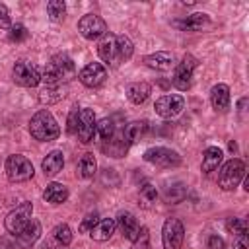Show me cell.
Masks as SVG:
<instances>
[{
  "mask_svg": "<svg viewBox=\"0 0 249 249\" xmlns=\"http://www.w3.org/2000/svg\"><path fill=\"white\" fill-rule=\"evenodd\" d=\"M146 130H148V123L146 121H132L123 128V136L126 138L128 144H134L146 134Z\"/></svg>",
  "mask_w": 249,
  "mask_h": 249,
  "instance_id": "26",
  "label": "cell"
},
{
  "mask_svg": "<svg viewBox=\"0 0 249 249\" xmlns=\"http://www.w3.org/2000/svg\"><path fill=\"white\" fill-rule=\"evenodd\" d=\"M29 134L39 142H53L60 136V126L49 109H41L29 121Z\"/></svg>",
  "mask_w": 249,
  "mask_h": 249,
  "instance_id": "2",
  "label": "cell"
},
{
  "mask_svg": "<svg viewBox=\"0 0 249 249\" xmlns=\"http://www.w3.org/2000/svg\"><path fill=\"white\" fill-rule=\"evenodd\" d=\"M43 198L51 204H62L68 198V189L62 183H49L43 191Z\"/></svg>",
  "mask_w": 249,
  "mask_h": 249,
  "instance_id": "25",
  "label": "cell"
},
{
  "mask_svg": "<svg viewBox=\"0 0 249 249\" xmlns=\"http://www.w3.org/2000/svg\"><path fill=\"white\" fill-rule=\"evenodd\" d=\"M41 167H43V173H45L47 177H53V175L60 173L62 167H64V154H62L60 150L49 152L47 158L41 161Z\"/></svg>",
  "mask_w": 249,
  "mask_h": 249,
  "instance_id": "21",
  "label": "cell"
},
{
  "mask_svg": "<svg viewBox=\"0 0 249 249\" xmlns=\"http://www.w3.org/2000/svg\"><path fill=\"white\" fill-rule=\"evenodd\" d=\"M12 27V19H10V12L4 4H0V29H10Z\"/></svg>",
  "mask_w": 249,
  "mask_h": 249,
  "instance_id": "39",
  "label": "cell"
},
{
  "mask_svg": "<svg viewBox=\"0 0 249 249\" xmlns=\"http://www.w3.org/2000/svg\"><path fill=\"white\" fill-rule=\"evenodd\" d=\"M142 62L152 68V70H158V72H165L173 66V54L171 53H165V51H158V53H152V54H146L142 58Z\"/></svg>",
  "mask_w": 249,
  "mask_h": 249,
  "instance_id": "17",
  "label": "cell"
},
{
  "mask_svg": "<svg viewBox=\"0 0 249 249\" xmlns=\"http://www.w3.org/2000/svg\"><path fill=\"white\" fill-rule=\"evenodd\" d=\"M247 107V97H241L239 101H237V113H239V121H245V109Z\"/></svg>",
  "mask_w": 249,
  "mask_h": 249,
  "instance_id": "41",
  "label": "cell"
},
{
  "mask_svg": "<svg viewBox=\"0 0 249 249\" xmlns=\"http://www.w3.org/2000/svg\"><path fill=\"white\" fill-rule=\"evenodd\" d=\"M154 109H156V115L158 117H161V119H173V117H177L185 109V99L179 93H167V95H161V97L156 99Z\"/></svg>",
  "mask_w": 249,
  "mask_h": 249,
  "instance_id": "9",
  "label": "cell"
},
{
  "mask_svg": "<svg viewBox=\"0 0 249 249\" xmlns=\"http://www.w3.org/2000/svg\"><path fill=\"white\" fill-rule=\"evenodd\" d=\"M144 160L148 161V163H152V165H156V167H165V169H169V167H177V165H181V156L175 152V150H171V148H165V146H154V148H148L146 152H144Z\"/></svg>",
  "mask_w": 249,
  "mask_h": 249,
  "instance_id": "7",
  "label": "cell"
},
{
  "mask_svg": "<svg viewBox=\"0 0 249 249\" xmlns=\"http://www.w3.org/2000/svg\"><path fill=\"white\" fill-rule=\"evenodd\" d=\"M210 103L214 111L226 113L230 109V86L228 84H216L210 89Z\"/></svg>",
  "mask_w": 249,
  "mask_h": 249,
  "instance_id": "16",
  "label": "cell"
},
{
  "mask_svg": "<svg viewBox=\"0 0 249 249\" xmlns=\"http://www.w3.org/2000/svg\"><path fill=\"white\" fill-rule=\"evenodd\" d=\"M97 220H99V216L93 212V214H88L84 220H82V224H80V231L82 233H89L91 231V228L97 224Z\"/></svg>",
  "mask_w": 249,
  "mask_h": 249,
  "instance_id": "38",
  "label": "cell"
},
{
  "mask_svg": "<svg viewBox=\"0 0 249 249\" xmlns=\"http://www.w3.org/2000/svg\"><path fill=\"white\" fill-rule=\"evenodd\" d=\"M140 202H142V206L144 208H148L152 202H156V198H158V191H156V187L152 185V183H144L142 187H140Z\"/></svg>",
  "mask_w": 249,
  "mask_h": 249,
  "instance_id": "35",
  "label": "cell"
},
{
  "mask_svg": "<svg viewBox=\"0 0 249 249\" xmlns=\"http://www.w3.org/2000/svg\"><path fill=\"white\" fill-rule=\"evenodd\" d=\"M187 196V187L183 183H175V185H169L163 193V200L167 204H177V202H183Z\"/></svg>",
  "mask_w": 249,
  "mask_h": 249,
  "instance_id": "29",
  "label": "cell"
},
{
  "mask_svg": "<svg viewBox=\"0 0 249 249\" xmlns=\"http://www.w3.org/2000/svg\"><path fill=\"white\" fill-rule=\"evenodd\" d=\"M78 78L86 88H99L107 78V70H105V66L101 62H88L80 70Z\"/></svg>",
  "mask_w": 249,
  "mask_h": 249,
  "instance_id": "12",
  "label": "cell"
},
{
  "mask_svg": "<svg viewBox=\"0 0 249 249\" xmlns=\"http://www.w3.org/2000/svg\"><path fill=\"white\" fill-rule=\"evenodd\" d=\"M185 237V228L179 218H167L161 228V241L163 249H181Z\"/></svg>",
  "mask_w": 249,
  "mask_h": 249,
  "instance_id": "10",
  "label": "cell"
},
{
  "mask_svg": "<svg viewBox=\"0 0 249 249\" xmlns=\"http://www.w3.org/2000/svg\"><path fill=\"white\" fill-rule=\"evenodd\" d=\"M78 31L84 39L93 41V39H101L107 33V23L103 18H99L97 14H86L80 21H78Z\"/></svg>",
  "mask_w": 249,
  "mask_h": 249,
  "instance_id": "11",
  "label": "cell"
},
{
  "mask_svg": "<svg viewBox=\"0 0 249 249\" xmlns=\"http://www.w3.org/2000/svg\"><path fill=\"white\" fill-rule=\"evenodd\" d=\"M12 80L21 88H35L41 82V72L35 64L27 60H18L12 70Z\"/></svg>",
  "mask_w": 249,
  "mask_h": 249,
  "instance_id": "8",
  "label": "cell"
},
{
  "mask_svg": "<svg viewBox=\"0 0 249 249\" xmlns=\"http://www.w3.org/2000/svg\"><path fill=\"white\" fill-rule=\"evenodd\" d=\"M97 53H99V58L103 60V62H113L115 60V56H117V35H113V33H105L101 39H99V43H97Z\"/></svg>",
  "mask_w": 249,
  "mask_h": 249,
  "instance_id": "19",
  "label": "cell"
},
{
  "mask_svg": "<svg viewBox=\"0 0 249 249\" xmlns=\"http://www.w3.org/2000/svg\"><path fill=\"white\" fill-rule=\"evenodd\" d=\"M58 249H66V247H62V245H58Z\"/></svg>",
  "mask_w": 249,
  "mask_h": 249,
  "instance_id": "42",
  "label": "cell"
},
{
  "mask_svg": "<svg viewBox=\"0 0 249 249\" xmlns=\"http://www.w3.org/2000/svg\"><path fill=\"white\" fill-rule=\"evenodd\" d=\"M226 228H228V231H230L231 235H235V237H243V235H247L249 224H247L245 218H230V220L226 222Z\"/></svg>",
  "mask_w": 249,
  "mask_h": 249,
  "instance_id": "32",
  "label": "cell"
},
{
  "mask_svg": "<svg viewBox=\"0 0 249 249\" xmlns=\"http://www.w3.org/2000/svg\"><path fill=\"white\" fill-rule=\"evenodd\" d=\"M4 171H6V177L12 181V183H23V181H29L35 173L33 169V163L21 156V154H12L6 158V163H4Z\"/></svg>",
  "mask_w": 249,
  "mask_h": 249,
  "instance_id": "3",
  "label": "cell"
},
{
  "mask_svg": "<svg viewBox=\"0 0 249 249\" xmlns=\"http://www.w3.org/2000/svg\"><path fill=\"white\" fill-rule=\"evenodd\" d=\"M196 66H198L196 56H193V54H185V56L181 58V62L175 66L171 84H173L179 91H187V89L193 86V74H195Z\"/></svg>",
  "mask_w": 249,
  "mask_h": 249,
  "instance_id": "5",
  "label": "cell"
},
{
  "mask_svg": "<svg viewBox=\"0 0 249 249\" xmlns=\"http://www.w3.org/2000/svg\"><path fill=\"white\" fill-rule=\"evenodd\" d=\"M208 249H224V241L218 235H210L208 237Z\"/></svg>",
  "mask_w": 249,
  "mask_h": 249,
  "instance_id": "40",
  "label": "cell"
},
{
  "mask_svg": "<svg viewBox=\"0 0 249 249\" xmlns=\"http://www.w3.org/2000/svg\"><path fill=\"white\" fill-rule=\"evenodd\" d=\"M74 60L68 54H54L47 62L41 80L45 82V86H62V82H68L74 76Z\"/></svg>",
  "mask_w": 249,
  "mask_h": 249,
  "instance_id": "1",
  "label": "cell"
},
{
  "mask_svg": "<svg viewBox=\"0 0 249 249\" xmlns=\"http://www.w3.org/2000/svg\"><path fill=\"white\" fill-rule=\"evenodd\" d=\"M150 91H152L150 84H146V82H134V84H130L126 88V97H128L130 103L140 105V103H144L150 97Z\"/></svg>",
  "mask_w": 249,
  "mask_h": 249,
  "instance_id": "24",
  "label": "cell"
},
{
  "mask_svg": "<svg viewBox=\"0 0 249 249\" xmlns=\"http://www.w3.org/2000/svg\"><path fill=\"white\" fill-rule=\"evenodd\" d=\"M115 132H117V128H115V121L113 119L103 117L101 121L95 123V134L101 138V142H107Z\"/></svg>",
  "mask_w": 249,
  "mask_h": 249,
  "instance_id": "31",
  "label": "cell"
},
{
  "mask_svg": "<svg viewBox=\"0 0 249 249\" xmlns=\"http://www.w3.org/2000/svg\"><path fill=\"white\" fill-rule=\"evenodd\" d=\"M53 237H54V241H56L58 245H62V247L70 245V241H72V230H70V226H68V224H58V226H54Z\"/></svg>",
  "mask_w": 249,
  "mask_h": 249,
  "instance_id": "33",
  "label": "cell"
},
{
  "mask_svg": "<svg viewBox=\"0 0 249 249\" xmlns=\"http://www.w3.org/2000/svg\"><path fill=\"white\" fill-rule=\"evenodd\" d=\"M128 148H130V144L123 136V130L121 132H115L107 142H103V152L107 156H111V158H123L128 152Z\"/></svg>",
  "mask_w": 249,
  "mask_h": 249,
  "instance_id": "18",
  "label": "cell"
},
{
  "mask_svg": "<svg viewBox=\"0 0 249 249\" xmlns=\"http://www.w3.org/2000/svg\"><path fill=\"white\" fill-rule=\"evenodd\" d=\"M47 14L53 21H62L66 14V6L62 0H49L47 2Z\"/></svg>",
  "mask_w": 249,
  "mask_h": 249,
  "instance_id": "34",
  "label": "cell"
},
{
  "mask_svg": "<svg viewBox=\"0 0 249 249\" xmlns=\"http://www.w3.org/2000/svg\"><path fill=\"white\" fill-rule=\"evenodd\" d=\"M62 97H64V88L62 86H45L39 91V101L45 103V105L58 103Z\"/></svg>",
  "mask_w": 249,
  "mask_h": 249,
  "instance_id": "28",
  "label": "cell"
},
{
  "mask_svg": "<svg viewBox=\"0 0 249 249\" xmlns=\"http://www.w3.org/2000/svg\"><path fill=\"white\" fill-rule=\"evenodd\" d=\"M78 117H80V109L78 105H74L68 113V119H66V132L68 134H76V128H78Z\"/></svg>",
  "mask_w": 249,
  "mask_h": 249,
  "instance_id": "37",
  "label": "cell"
},
{
  "mask_svg": "<svg viewBox=\"0 0 249 249\" xmlns=\"http://www.w3.org/2000/svg\"><path fill=\"white\" fill-rule=\"evenodd\" d=\"M115 230H117V220H113V218H101L91 228L89 237L93 241H107V239H111V235L115 233Z\"/></svg>",
  "mask_w": 249,
  "mask_h": 249,
  "instance_id": "20",
  "label": "cell"
},
{
  "mask_svg": "<svg viewBox=\"0 0 249 249\" xmlns=\"http://www.w3.org/2000/svg\"><path fill=\"white\" fill-rule=\"evenodd\" d=\"M31 214H33V204L29 200H23L19 206H16L12 212H8L6 220H4V228L8 233L12 235H18L31 220Z\"/></svg>",
  "mask_w": 249,
  "mask_h": 249,
  "instance_id": "6",
  "label": "cell"
},
{
  "mask_svg": "<svg viewBox=\"0 0 249 249\" xmlns=\"http://www.w3.org/2000/svg\"><path fill=\"white\" fill-rule=\"evenodd\" d=\"M208 23H210V16L196 12V14H191L187 18H183V19H175L171 25L181 29V31H198V29L206 27Z\"/></svg>",
  "mask_w": 249,
  "mask_h": 249,
  "instance_id": "14",
  "label": "cell"
},
{
  "mask_svg": "<svg viewBox=\"0 0 249 249\" xmlns=\"http://www.w3.org/2000/svg\"><path fill=\"white\" fill-rule=\"evenodd\" d=\"M27 37H29V31H27V27L21 25V23L12 25L10 31H8V39H10L12 43H23Z\"/></svg>",
  "mask_w": 249,
  "mask_h": 249,
  "instance_id": "36",
  "label": "cell"
},
{
  "mask_svg": "<svg viewBox=\"0 0 249 249\" xmlns=\"http://www.w3.org/2000/svg\"><path fill=\"white\" fill-rule=\"evenodd\" d=\"M134 53V45L126 35H117V60L126 62Z\"/></svg>",
  "mask_w": 249,
  "mask_h": 249,
  "instance_id": "30",
  "label": "cell"
},
{
  "mask_svg": "<svg viewBox=\"0 0 249 249\" xmlns=\"http://www.w3.org/2000/svg\"><path fill=\"white\" fill-rule=\"evenodd\" d=\"M95 115H93V109L89 107H84L80 109V117H78V128H76V134L80 138L82 144H88L93 140V134H95Z\"/></svg>",
  "mask_w": 249,
  "mask_h": 249,
  "instance_id": "13",
  "label": "cell"
},
{
  "mask_svg": "<svg viewBox=\"0 0 249 249\" xmlns=\"http://www.w3.org/2000/svg\"><path fill=\"white\" fill-rule=\"evenodd\" d=\"M117 226L121 228V231H123V235L128 239V241H136L138 239V235H140V224H138V220L134 218V214H130V212H121L119 214V220H117Z\"/></svg>",
  "mask_w": 249,
  "mask_h": 249,
  "instance_id": "15",
  "label": "cell"
},
{
  "mask_svg": "<svg viewBox=\"0 0 249 249\" xmlns=\"http://www.w3.org/2000/svg\"><path fill=\"white\" fill-rule=\"evenodd\" d=\"M39 235H41V224H39V220L31 218L29 224H27L16 237H18V241H19L21 247H31V245L39 239Z\"/></svg>",
  "mask_w": 249,
  "mask_h": 249,
  "instance_id": "23",
  "label": "cell"
},
{
  "mask_svg": "<svg viewBox=\"0 0 249 249\" xmlns=\"http://www.w3.org/2000/svg\"><path fill=\"white\" fill-rule=\"evenodd\" d=\"M222 158H224V152L218 148V146H208L202 154V163H200V169L202 173H212L214 169H218V165L222 163Z\"/></svg>",
  "mask_w": 249,
  "mask_h": 249,
  "instance_id": "22",
  "label": "cell"
},
{
  "mask_svg": "<svg viewBox=\"0 0 249 249\" xmlns=\"http://www.w3.org/2000/svg\"><path fill=\"white\" fill-rule=\"evenodd\" d=\"M245 177V163L239 158H231L226 161L218 173V185L224 191H233Z\"/></svg>",
  "mask_w": 249,
  "mask_h": 249,
  "instance_id": "4",
  "label": "cell"
},
{
  "mask_svg": "<svg viewBox=\"0 0 249 249\" xmlns=\"http://www.w3.org/2000/svg\"><path fill=\"white\" fill-rule=\"evenodd\" d=\"M95 171H97L95 156H93L91 152L84 154V156L80 158V161H78V173H80V177H84V179H91V177L95 175Z\"/></svg>",
  "mask_w": 249,
  "mask_h": 249,
  "instance_id": "27",
  "label": "cell"
}]
</instances>
